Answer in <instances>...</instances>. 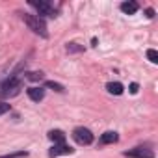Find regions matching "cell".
I'll list each match as a JSON object with an SVG mask.
<instances>
[{"label":"cell","instance_id":"6da1fadb","mask_svg":"<svg viewBox=\"0 0 158 158\" xmlns=\"http://www.w3.org/2000/svg\"><path fill=\"white\" fill-rule=\"evenodd\" d=\"M23 84H21V78L17 74L10 76L8 80H4L2 84H0V97H4V99H10V97H15L19 95Z\"/></svg>","mask_w":158,"mask_h":158},{"label":"cell","instance_id":"7a4b0ae2","mask_svg":"<svg viewBox=\"0 0 158 158\" xmlns=\"http://www.w3.org/2000/svg\"><path fill=\"white\" fill-rule=\"evenodd\" d=\"M21 17H23V21L28 24V28H30L34 34H37V35H41V37H48L47 24H45V21H43L41 17H37V15H28V13H24V15H21Z\"/></svg>","mask_w":158,"mask_h":158},{"label":"cell","instance_id":"3957f363","mask_svg":"<svg viewBox=\"0 0 158 158\" xmlns=\"http://www.w3.org/2000/svg\"><path fill=\"white\" fill-rule=\"evenodd\" d=\"M32 8H35L37 10V17H50V19H54V17H58V10L54 8V4L52 2H47V0H30L28 2Z\"/></svg>","mask_w":158,"mask_h":158},{"label":"cell","instance_id":"277c9868","mask_svg":"<svg viewBox=\"0 0 158 158\" xmlns=\"http://www.w3.org/2000/svg\"><path fill=\"white\" fill-rule=\"evenodd\" d=\"M73 139L78 145H89V143H93V132L86 127H76L73 130Z\"/></svg>","mask_w":158,"mask_h":158},{"label":"cell","instance_id":"5b68a950","mask_svg":"<svg viewBox=\"0 0 158 158\" xmlns=\"http://www.w3.org/2000/svg\"><path fill=\"white\" fill-rule=\"evenodd\" d=\"M125 156H128V158H154V152L149 147L139 145V147H134L130 151H125Z\"/></svg>","mask_w":158,"mask_h":158},{"label":"cell","instance_id":"8992f818","mask_svg":"<svg viewBox=\"0 0 158 158\" xmlns=\"http://www.w3.org/2000/svg\"><path fill=\"white\" fill-rule=\"evenodd\" d=\"M73 147H69V145H65V141L63 143H54V147L48 151V156L50 158H56V156H61V154H73Z\"/></svg>","mask_w":158,"mask_h":158},{"label":"cell","instance_id":"52a82bcc","mask_svg":"<svg viewBox=\"0 0 158 158\" xmlns=\"http://www.w3.org/2000/svg\"><path fill=\"white\" fill-rule=\"evenodd\" d=\"M26 95L30 97V101H34V102H41L43 99H45V89L43 88H28L26 89Z\"/></svg>","mask_w":158,"mask_h":158},{"label":"cell","instance_id":"ba28073f","mask_svg":"<svg viewBox=\"0 0 158 158\" xmlns=\"http://www.w3.org/2000/svg\"><path fill=\"white\" fill-rule=\"evenodd\" d=\"M119 8H121V11H123L125 15H134V13L139 10V4H138V2H132V0H128V2H123Z\"/></svg>","mask_w":158,"mask_h":158},{"label":"cell","instance_id":"9c48e42d","mask_svg":"<svg viewBox=\"0 0 158 158\" xmlns=\"http://www.w3.org/2000/svg\"><path fill=\"white\" fill-rule=\"evenodd\" d=\"M117 139H119L117 132H114V130H108V132H104V134L99 138V143H101V145H108V143H115Z\"/></svg>","mask_w":158,"mask_h":158},{"label":"cell","instance_id":"30bf717a","mask_svg":"<svg viewBox=\"0 0 158 158\" xmlns=\"http://www.w3.org/2000/svg\"><path fill=\"white\" fill-rule=\"evenodd\" d=\"M106 89H108V93H112V95H121V93H123V84H121V82H108V84H106Z\"/></svg>","mask_w":158,"mask_h":158},{"label":"cell","instance_id":"8fae6325","mask_svg":"<svg viewBox=\"0 0 158 158\" xmlns=\"http://www.w3.org/2000/svg\"><path fill=\"white\" fill-rule=\"evenodd\" d=\"M48 139H52L54 143H63L65 141V134L61 130H50L48 132Z\"/></svg>","mask_w":158,"mask_h":158},{"label":"cell","instance_id":"7c38bea8","mask_svg":"<svg viewBox=\"0 0 158 158\" xmlns=\"http://www.w3.org/2000/svg\"><path fill=\"white\" fill-rule=\"evenodd\" d=\"M65 50L69 52V54H78V52H84V45H80V43H67V47H65Z\"/></svg>","mask_w":158,"mask_h":158},{"label":"cell","instance_id":"4fadbf2b","mask_svg":"<svg viewBox=\"0 0 158 158\" xmlns=\"http://www.w3.org/2000/svg\"><path fill=\"white\" fill-rule=\"evenodd\" d=\"M45 88H50V89H54V91H60V93H63V91H65V88H63L61 84H58V82H52V80H47V82H45Z\"/></svg>","mask_w":158,"mask_h":158},{"label":"cell","instance_id":"5bb4252c","mask_svg":"<svg viewBox=\"0 0 158 158\" xmlns=\"http://www.w3.org/2000/svg\"><path fill=\"white\" fill-rule=\"evenodd\" d=\"M43 76H45V74H43L41 71H34V73H28V74H26V78H28V80H32V82H37V80H41Z\"/></svg>","mask_w":158,"mask_h":158},{"label":"cell","instance_id":"9a60e30c","mask_svg":"<svg viewBox=\"0 0 158 158\" xmlns=\"http://www.w3.org/2000/svg\"><path fill=\"white\" fill-rule=\"evenodd\" d=\"M147 60H149L151 63H158V52H156L154 48H149V50H147Z\"/></svg>","mask_w":158,"mask_h":158},{"label":"cell","instance_id":"2e32d148","mask_svg":"<svg viewBox=\"0 0 158 158\" xmlns=\"http://www.w3.org/2000/svg\"><path fill=\"white\" fill-rule=\"evenodd\" d=\"M10 108H11V106H10L8 102H2V101H0V115L8 114V112H10Z\"/></svg>","mask_w":158,"mask_h":158},{"label":"cell","instance_id":"e0dca14e","mask_svg":"<svg viewBox=\"0 0 158 158\" xmlns=\"http://www.w3.org/2000/svg\"><path fill=\"white\" fill-rule=\"evenodd\" d=\"M138 89H139V86H138L136 82H132V84H130V93H134V95H136V93H138Z\"/></svg>","mask_w":158,"mask_h":158},{"label":"cell","instance_id":"ac0fdd59","mask_svg":"<svg viewBox=\"0 0 158 158\" xmlns=\"http://www.w3.org/2000/svg\"><path fill=\"white\" fill-rule=\"evenodd\" d=\"M145 13H147V17H149V19H152V17H154V10H147Z\"/></svg>","mask_w":158,"mask_h":158},{"label":"cell","instance_id":"d6986e66","mask_svg":"<svg viewBox=\"0 0 158 158\" xmlns=\"http://www.w3.org/2000/svg\"><path fill=\"white\" fill-rule=\"evenodd\" d=\"M4 158H10V156H4Z\"/></svg>","mask_w":158,"mask_h":158}]
</instances>
